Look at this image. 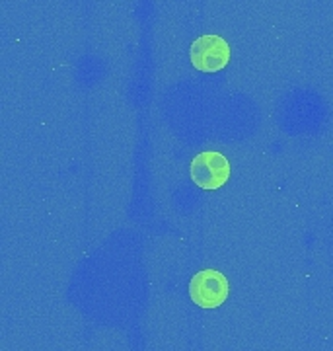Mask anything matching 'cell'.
Instances as JSON below:
<instances>
[{"mask_svg": "<svg viewBox=\"0 0 333 351\" xmlns=\"http://www.w3.org/2000/svg\"><path fill=\"white\" fill-rule=\"evenodd\" d=\"M189 297L201 308H217L228 299V279L221 271L203 269L191 279Z\"/></svg>", "mask_w": 333, "mask_h": 351, "instance_id": "6da1fadb", "label": "cell"}, {"mask_svg": "<svg viewBox=\"0 0 333 351\" xmlns=\"http://www.w3.org/2000/svg\"><path fill=\"white\" fill-rule=\"evenodd\" d=\"M191 63L201 73H219L230 61V45L221 36H201L191 43Z\"/></svg>", "mask_w": 333, "mask_h": 351, "instance_id": "7a4b0ae2", "label": "cell"}, {"mask_svg": "<svg viewBox=\"0 0 333 351\" xmlns=\"http://www.w3.org/2000/svg\"><path fill=\"white\" fill-rule=\"evenodd\" d=\"M230 178V162L221 152H201L191 162V180L201 189H219Z\"/></svg>", "mask_w": 333, "mask_h": 351, "instance_id": "3957f363", "label": "cell"}]
</instances>
